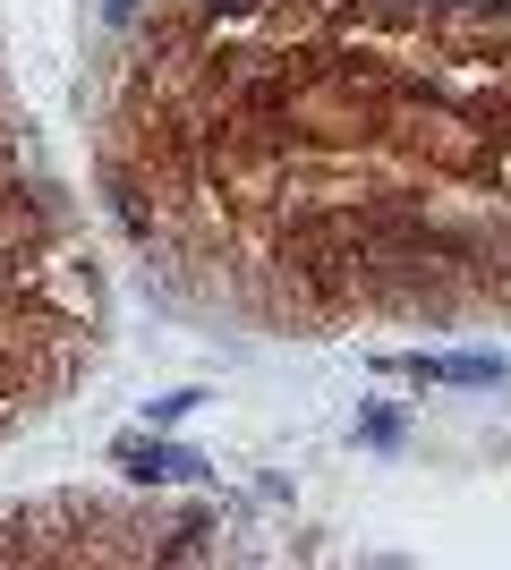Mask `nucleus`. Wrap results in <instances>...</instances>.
Instances as JSON below:
<instances>
[{
    "instance_id": "obj_1",
    "label": "nucleus",
    "mask_w": 511,
    "mask_h": 570,
    "mask_svg": "<svg viewBox=\"0 0 511 570\" xmlns=\"http://www.w3.org/2000/svg\"><path fill=\"white\" fill-rule=\"evenodd\" d=\"M401 375H417V383H494L503 357H401Z\"/></svg>"
},
{
    "instance_id": "obj_2",
    "label": "nucleus",
    "mask_w": 511,
    "mask_h": 570,
    "mask_svg": "<svg viewBox=\"0 0 511 570\" xmlns=\"http://www.w3.org/2000/svg\"><path fill=\"white\" fill-rule=\"evenodd\" d=\"M120 460L137 476H205V460H196V452H163V443H120Z\"/></svg>"
},
{
    "instance_id": "obj_3",
    "label": "nucleus",
    "mask_w": 511,
    "mask_h": 570,
    "mask_svg": "<svg viewBox=\"0 0 511 570\" xmlns=\"http://www.w3.org/2000/svg\"><path fill=\"white\" fill-rule=\"evenodd\" d=\"M214 9H247V0H214Z\"/></svg>"
}]
</instances>
